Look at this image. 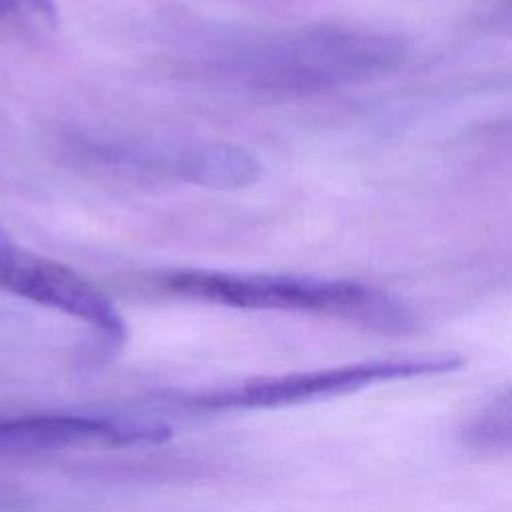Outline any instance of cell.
Listing matches in <instances>:
<instances>
[{
    "label": "cell",
    "mask_w": 512,
    "mask_h": 512,
    "mask_svg": "<svg viewBox=\"0 0 512 512\" xmlns=\"http://www.w3.org/2000/svg\"><path fill=\"white\" fill-rule=\"evenodd\" d=\"M10 238H8V234H6V230L0 226V244H4V242H8Z\"/></svg>",
    "instance_id": "cell-9"
},
{
    "label": "cell",
    "mask_w": 512,
    "mask_h": 512,
    "mask_svg": "<svg viewBox=\"0 0 512 512\" xmlns=\"http://www.w3.org/2000/svg\"><path fill=\"white\" fill-rule=\"evenodd\" d=\"M462 440L472 448L512 446V386L486 402L466 422Z\"/></svg>",
    "instance_id": "cell-7"
},
{
    "label": "cell",
    "mask_w": 512,
    "mask_h": 512,
    "mask_svg": "<svg viewBox=\"0 0 512 512\" xmlns=\"http://www.w3.org/2000/svg\"><path fill=\"white\" fill-rule=\"evenodd\" d=\"M402 38L370 28L316 24L254 40L224 62L240 86L270 96H310L394 70Z\"/></svg>",
    "instance_id": "cell-1"
},
{
    "label": "cell",
    "mask_w": 512,
    "mask_h": 512,
    "mask_svg": "<svg viewBox=\"0 0 512 512\" xmlns=\"http://www.w3.org/2000/svg\"><path fill=\"white\" fill-rule=\"evenodd\" d=\"M0 20L22 28H50L56 24L52 0H0Z\"/></svg>",
    "instance_id": "cell-8"
},
{
    "label": "cell",
    "mask_w": 512,
    "mask_h": 512,
    "mask_svg": "<svg viewBox=\"0 0 512 512\" xmlns=\"http://www.w3.org/2000/svg\"><path fill=\"white\" fill-rule=\"evenodd\" d=\"M160 286L184 300L240 310L320 314L378 332H408L414 326V316L402 302L382 290L344 278L180 268L166 272Z\"/></svg>",
    "instance_id": "cell-2"
},
{
    "label": "cell",
    "mask_w": 512,
    "mask_h": 512,
    "mask_svg": "<svg viewBox=\"0 0 512 512\" xmlns=\"http://www.w3.org/2000/svg\"><path fill=\"white\" fill-rule=\"evenodd\" d=\"M0 288L74 316L108 342H120L126 334L120 312L104 292L66 264L18 248L12 240L0 244Z\"/></svg>",
    "instance_id": "cell-5"
},
{
    "label": "cell",
    "mask_w": 512,
    "mask_h": 512,
    "mask_svg": "<svg viewBox=\"0 0 512 512\" xmlns=\"http://www.w3.org/2000/svg\"><path fill=\"white\" fill-rule=\"evenodd\" d=\"M164 422L116 414H0V452H42L74 446H154L170 438Z\"/></svg>",
    "instance_id": "cell-6"
},
{
    "label": "cell",
    "mask_w": 512,
    "mask_h": 512,
    "mask_svg": "<svg viewBox=\"0 0 512 512\" xmlns=\"http://www.w3.org/2000/svg\"><path fill=\"white\" fill-rule=\"evenodd\" d=\"M80 154L98 168L216 190L244 188L260 176V162L248 150L220 140L120 136L88 140Z\"/></svg>",
    "instance_id": "cell-4"
},
{
    "label": "cell",
    "mask_w": 512,
    "mask_h": 512,
    "mask_svg": "<svg viewBox=\"0 0 512 512\" xmlns=\"http://www.w3.org/2000/svg\"><path fill=\"white\" fill-rule=\"evenodd\" d=\"M462 366L464 358L454 352L382 358L322 370L248 378L216 390L180 394L174 402L194 412L284 408L346 396L384 382L448 374Z\"/></svg>",
    "instance_id": "cell-3"
}]
</instances>
